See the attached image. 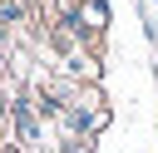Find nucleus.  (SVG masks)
I'll return each instance as SVG.
<instances>
[]
</instances>
